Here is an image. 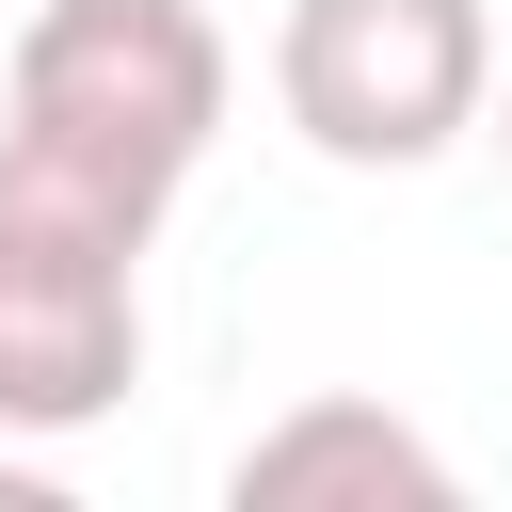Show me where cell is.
Listing matches in <instances>:
<instances>
[{
	"label": "cell",
	"mask_w": 512,
	"mask_h": 512,
	"mask_svg": "<svg viewBox=\"0 0 512 512\" xmlns=\"http://www.w3.org/2000/svg\"><path fill=\"white\" fill-rule=\"evenodd\" d=\"M272 112L336 176H416L464 128H496V0H288Z\"/></svg>",
	"instance_id": "2"
},
{
	"label": "cell",
	"mask_w": 512,
	"mask_h": 512,
	"mask_svg": "<svg viewBox=\"0 0 512 512\" xmlns=\"http://www.w3.org/2000/svg\"><path fill=\"white\" fill-rule=\"evenodd\" d=\"M496 176H512V96H496Z\"/></svg>",
	"instance_id": "5"
},
{
	"label": "cell",
	"mask_w": 512,
	"mask_h": 512,
	"mask_svg": "<svg viewBox=\"0 0 512 512\" xmlns=\"http://www.w3.org/2000/svg\"><path fill=\"white\" fill-rule=\"evenodd\" d=\"M144 384V240L0 176V432L64 448Z\"/></svg>",
	"instance_id": "3"
},
{
	"label": "cell",
	"mask_w": 512,
	"mask_h": 512,
	"mask_svg": "<svg viewBox=\"0 0 512 512\" xmlns=\"http://www.w3.org/2000/svg\"><path fill=\"white\" fill-rule=\"evenodd\" d=\"M240 512H320V496H448V448L384 400H288L240 464H224Z\"/></svg>",
	"instance_id": "4"
},
{
	"label": "cell",
	"mask_w": 512,
	"mask_h": 512,
	"mask_svg": "<svg viewBox=\"0 0 512 512\" xmlns=\"http://www.w3.org/2000/svg\"><path fill=\"white\" fill-rule=\"evenodd\" d=\"M224 96H240V64H224L208 0H32L16 64H0V176L160 240L192 160L224 144Z\"/></svg>",
	"instance_id": "1"
}]
</instances>
